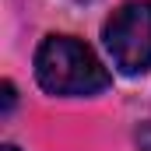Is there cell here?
Returning <instances> with one entry per match:
<instances>
[{
	"label": "cell",
	"mask_w": 151,
	"mask_h": 151,
	"mask_svg": "<svg viewBox=\"0 0 151 151\" xmlns=\"http://www.w3.org/2000/svg\"><path fill=\"white\" fill-rule=\"evenodd\" d=\"M35 81L49 95H99L109 88V70L102 60L70 35H49L35 53Z\"/></svg>",
	"instance_id": "cell-1"
},
{
	"label": "cell",
	"mask_w": 151,
	"mask_h": 151,
	"mask_svg": "<svg viewBox=\"0 0 151 151\" xmlns=\"http://www.w3.org/2000/svg\"><path fill=\"white\" fill-rule=\"evenodd\" d=\"M102 39L123 74H144L151 67V0H130L116 7Z\"/></svg>",
	"instance_id": "cell-2"
},
{
	"label": "cell",
	"mask_w": 151,
	"mask_h": 151,
	"mask_svg": "<svg viewBox=\"0 0 151 151\" xmlns=\"http://www.w3.org/2000/svg\"><path fill=\"white\" fill-rule=\"evenodd\" d=\"M11 106H14V84L4 81V113H11Z\"/></svg>",
	"instance_id": "cell-3"
},
{
	"label": "cell",
	"mask_w": 151,
	"mask_h": 151,
	"mask_svg": "<svg viewBox=\"0 0 151 151\" xmlns=\"http://www.w3.org/2000/svg\"><path fill=\"white\" fill-rule=\"evenodd\" d=\"M0 151H18V148H14V144H4V148H0Z\"/></svg>",
	"instance_id": "cell-4"
}]
</instances>
